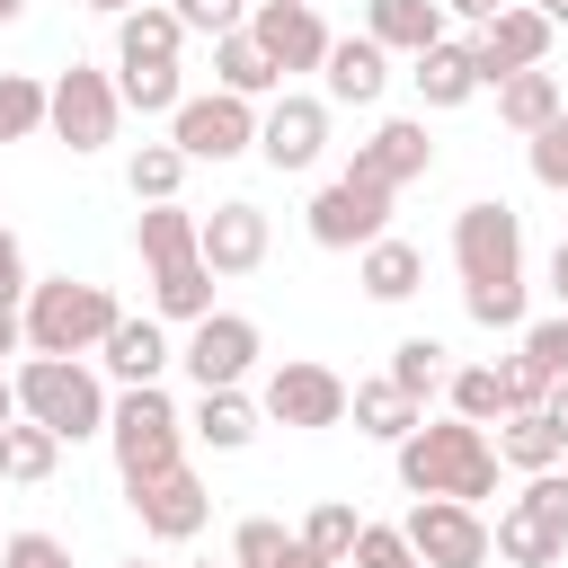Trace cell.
<instances>
[{
    "instance_id": "cell-32",
    "label": "cell",
    "mask_w": 568,
    "mask_h": 568,
    "mask_svg": "<svg viewBox=\"0 0 568 568\" xmlns=\"http://www.w3.org/2000/svg\"><path fill=\"white\" fill-rule=\"evenodd\" d=\"M488 550H497V559H515V568H550V559L568 550V532H550V524H532L524 506H506V515H497V532H488Z\"/></svg>"
},
{
    "instance_id": "cell-22",
    "label": "cell",
    "mask_w": 568,
    "mask_h": 568,
    "mask_svg": "<svg viewBox=\"0 0 568 568\" xmlns=\"http://www.w3.org/2000/svg\"><path fill=\"white\" fill-rule=\"evenodd\" d=\"M488 453H497L506 470H524V479H532V470H559V453H568V444H559V426H550L541 408H515V417H497V444H488Z\"/></svg>"
},
{
    "instance_id": "cell-55",
    "label": "cell",
    "mask_w": 568,
    "mask_h": 568,
    "mask_svg": "<svg viewBox=\"0 0 568 568\" xmlns=\"http://www.w3.org/2000/svg\"><path fill=\"white\" fill-rule=\"evenodd\" d=\"M532 9H541V18H550V27H568V0H532Z\"/></svg>"
},
{
    "instance_id": "cell-34",
    "label": "cell",
    "mask_w": 568,
    "mask_h": 568,
    "mask_svg": "<svg viewBox=\"0 0 568 568\" xmlns=\"http://www.w3.org/2000/svg\"><path fill=\"white\" fill-rule=\"evenodd\" d=\"M115 98H124L133 115H178V106H186V80H178V62H124Z\"/></svg>"
},
{
    "instance_id": "cell-36",
    "label": "cell",
    "mask_w": 568,
    "mask_h": 568,
    "mask_svg": "<svg viewBox=\"0 0 568 568\" xmlns=\"http://www.w3.org/2000/svg\"><path fill=\"white\" fill-rule=\"evenodd\" d=\"M382 382H399V390H408V399L426 408V399L444 390V346H435V337H399V346H390V373H382Z\"/></svg>"
},
{
    "instance_id": "cell-1",
    "label": "cell",
    "mask_w": 568,
    "mask_h": 568,
    "mask_svg": "<svg viewBox=\"0 0 568 568\" xmlns=\"http://www.w3.org/2000/svg\"><path fill=\"white\" fill-rule=\"evenodd\" d=\"M399 453V488L408 497H453V506H479L497 497V453H488V426H462V417H426L417 435L390 444Z\"/></svg>"
},
{
    "instance_id": "cell-49",
    "label": "cell",
    "mask_w": 568,
    "mask_h": 568,
    "mask_svg": "<svg viewBox=\"0 0 568 568\" xmlns=\"http://www.w3.org/2000/svg\"><path fill=\"white\" fill-rule=\"evenodd\" d=\"M497 9H506V0H444V18H470V27H488Z\"/></svg>"
},
{
    "instance_id": "cell-9",
    "label": "cell",
    "mask_w": 568,
    "mask_h": 568,
    "mask_svg": "<svg viewBox=\"0 0 568 568\" xmlns=\"http://www.w3.org/2000/svg\"><path fill=\"white\" fill-rule=\"evenodd\" d=\"M550 18L532 9V0H506L479 36H470V62H479V89H497V80H515V71H541V53H550Z\"/></svg>"
},
{
    "instance_id": "cell-20",
    "label": "cell",
    "mask_w": 568,
    "mask_h": 568,
    "mask_svg": "<svg viewBox=\"0 0 568 568\" xmlns=\"http://www.w3.org/2000/svg\"><path fill=\"white\" fill-rule=\"evenodd\" d=\"M178 44H186V27L169 0H142L115 18V62H178Z\"/></svg>"
},
{
    "instance_id": "cell-38",
    "label": "cell",
    "mask_w": 568,
    "mask_h": 568,
    "mask_svg": "<svg viewBox=\"0 0 568 568\" xmlns=\"http://www.w3.org/2000/svg\"><path fill=\"white\" fill-rule=\"evenodd\" d=\"M44 124V80H27V71H0V142H27Z\"/></svg>"
},
{
    "instance_id": "cell-40",
    "label": "cell",
    "mask_w": 568,
    "mask_h": 568,
    "mask_svg": "<svg viewBox=\"0 0 568 568\" xmlns=\"http://www.w3.org/2000/svg\"><path fill=\"white\" fill-rule=\"evenodd\" d=\"M497 390H506V417H515V408H541V399H550V373H541V364L515 346V355L497 364Z\"/></svg>"
},
{
    "instance_id": "cell-54",
    "label": "cell",
    "mask_w": 568,
    "mask_h": 568,
    "mask_svg": "<svg viewBox=\"0 0 568 568\" xmlns=\"http://www.w3.org/2000/svg\"><path fill=\"white\" fill-rule=\"evenodd\" d=\"M275 568H328V559H311V550H302V541H293V550H284V559H275Z\"/></svg>"
},
{
    "instance_id": "cell-37",
    "label": "cell",
    "mask_w": 568,
    "mask_h": 568,
    "mask_svg": "<svg viewBox=\"0 0 568 568\" xmlns=\"http://www.w3.org/2000/svg\"><path fill=\"white\" fill-rule=\"evenodd\" d=\"M444 399H453V417H462V426H488V417H506L497 364H462V373H444Z\"/></svg>"
},
{
    "instance_id": "cell-33",
    "label": "cell",
    "mask_w": 568,
    "mask_h": 568,
    "mask_svg": "<svg viewBox=\"0 0 568 568\" xmlns=\"http://www.w3.org/2000/svg\"><path fill=\"white\" fill-rule=\"evenodd\" d=\"M213 80H222L231 98H266V89H275L284 71H275V62H266V53L248 44V27H240V36H222V44H213Z\"/></svg>"
},
{
    "instance_id": "cell-13",
    "label": "cell",
    "mask_w": 568,
    "mask_h": 568,
    "mask_svg": "<svg viewBox=\"0 0 568 568\" xmlns=\"http://www.w3.org/2000/svg\"><path fill=\"white\" fill-rule=\"evenodd\" d=\"M320 151H328V98H293V89H284V98L257 115V160L284 169V178H302Z\"/></svg>"
},
{
    "instance_id": "cell-60",
    "label": "cell",
    "mask_w": 568,
    "mask_h": 568,
    "mask_svg": "<svg viewBox=\"0 0 568 568\" xmlns=\"http://www.w3.org/2000/svg\"><path fill=\"white\" fill-rule=\"evenodd\" d=\"M204 568H213V559H204Z\"/></svg>"
},
{
    "instance_id": "cell-57",
    "label": "cell",
    "mask_w": 568,
    "mask_h": 568,
    "mask_svg": "<svg viewBox=\"0 0 568 568\" xmlns=\"http://www.w3.org/2000/svg\"><path fill=\"white\" fill-rule=\"evenodd\" d=\"M18 9H27V0H0V27H18Z\"/></svg>"
},
{
    "instance_id": "cell-46",
    "label": "cell",
    "mask_w": 568,
    "mask_h": 568,
    "mask_svg": "<svg viewBox=\"0 0 568 568\" xmlns=\"http://www.w3.org/2000/svg\"><path fill=\"white\" fill-rule=\"evenodd\" d=\"M524 355L559 382V373H568V311H559V320H532V328H524Z\"/></svg>"
},
{
    "instance_id": "cell-42",
    "label": "cell",
    "mask_w": 568,
    "mask_h": 568,
    "mask_svg": "<svg viewBox=\"0 0 568 568\" xmlns=\"http://www.w3.org/2000/svg\"><path fill=\"white\" fill-rule=\"evenodd\" d=\"M169 9H178V27H186V36H213V44L248 27V9H240V0H169Z\"/></svg>"
},
{
    "instance_id": "cell-17",
    "label": "cell",
    "mask_w": 568,
    "mask_h": 568,
    "mask_svg": "<svg viewBox=\"0 0 568 568\" xmlns=\"http://www.w3.org/2000/svg\"><path fill=\"white\" fill-rule=\"evenodd\" d=\"M133 515H142V532H151V541H195V532H204V515H213V497H204V479L178 462V470H160V479H142V488H133Z\"/></svg>"
},
{
    "instance_id": "cell-50",
    "label": "cell",
    "mask_w": 568,
    "mask_h": 568,
    "mask_svg": "<svg viewBox=\"0 0 568 568\" xmlns=\"http://www.w3.org/2000/svg\"><path fill=\"white\" fill-rule=\"evenodd\" d=\"M541 417H550V426H559V444H568V373L550 382V399H541Z\"/></svg>"
},
{
    "instance_id": "cell-3",
    "label": "cell",
    "mask_w": 568,
    "mask_h": 568,
    "mask_svg": "<svg viewBox=\"0 0 568 568\" xmlns=\"http://www.w3.org/2000/svg\"><path fill=\"white\" fill-rule=\"evenodd\" d=\"M9 382H18V417L53 426L62 444H80V435H106V390H98V373H89L80 355H27Z\"/></svg>"
},
{
    "instance_id": "cell-18",
    "label": "cell",
    "mask_w": 568,
    "mask_h": 568,
    "mask_svg": "<svg viewBox=\"0 0 568 568\" xmlns=\"http://www.w3.org/2000/svg\"><path fill=\"white\" fill-rule=\"evenodd\" d=\"M364 36L417 62L426 44H444V0H364Z\"/></svg>"
},
{
    "instance_id": "cell-4",
    "label": "cell",
    "mask_w": 568,
    "mask_h": 568,
    "mask_svg": "<svg viewBox=\"0 0 568 568\" xmlns=\"http://www.w3.org/2000/svg\"><path fill=\"white\" fill-rule=\"evenodd\" d=\"M106 444H115V470H124V488H142V479L178 470L186 417H178V399H169L160 382H142V390H124V399L106 408Z\"/></svg>"
},
{
    "instance_id": "cell-14",
    "label": "cell",
    "mask_w": 568,
    "mask_h": 568,
    "mask_svg": "<svg viewBox=\"0 0 568 568\" xmlns=\"http://www.w3.org/2000/svg\"><path fill=\"white\" fill-rule=\"evenodd\" d=\"M426 169H435V142H426L417 115L373 124V142H355V160H346V178H364V186H382V195H399V186L426 178Z\"/></svg>"
},
{
    "instance_id": "cell-45",
    "label": "cell",
    "mask_w": 568,
    "mask_h": 568,
    "mask_svg": "<svg viewBox=\"0 0 568 568\" xmlns=\"http://www.w3.org/2000/svg\"><path fill=\"white\" fill-rule=\"evenodd\" d=\"M399 559H408L399 524H364V532H355V550H346V568H399Z\"/></svg>"
},
{
    "instance_id": "cell-23",
    "label": "cell",
    "mask_w": 568,
    "mask_h": 568,
    "mask_svg": "<svg viewBox=\"0 0 568 568\" xmlns=\"http://www.w3.org/2000/svg\"><path fill=\"white\" fill-rule=\"evenodd\" d=\"M408 80H417V98H426V106H462V98H479V62H470V44H453V36H444V44H426Z\"/></svg>"
},
{
    "instance_id": "cell-39",
    "label": "cell",
    "mask_w": 568,
    "mask_h": 568,
    "mask_svg": "<svg viewBox=\"0 0 568 568\" xmlns=\"http://www.w3.org/2000/svg\"><path fill=\"white\" fill-rule=\"evenodd\" d=\"M284 550H293V532H284L275 515H248V524L231 532V568H275Z\"/></svg>"
},
{
    "instance_id": "cell-47",
    "label": "cell",
    "mask_w": 568,
    "mask_h": 568,
    "mask_svg": "<svg viewBox=\"0 0 568 568\" xmlns=\"http://www.w3.org/2000/svg\"><path fill=\"white\" fill-rule=\"evenodd\" d=\"M0 568H71V550L53 532H9L0 541Z\"/></svg>"
},
{
    "instance_id": "cell-2",
    "label": "cell",
    "mask_w": 568,
    "mask_h": 568,
    "mask_svg": "<svg viewBox=\"0 0 568 568\" xmlns=\"http://www.w3.org/2000/svg\"><path fill=\"white\" fill-rule=\"evenodd\" d=\"M27 355H89L106 346V328L124 320L106 284H80V275H53V284H27Z\"/></svg>"
},
{
    "instance_id": "cell-44",
    "label": "cell",
    "mask_w": 568,
    "mask_h": 568,
    "mask_svg": "<svg viewBox=\"0 0 568 568\" xmlns=\"http://www.w3.org/2000/svg\"><path fill=\"white\" fill-rule=\"evenodd\" d=\"M462 311H470L479 328H515V320H524V284H479V293H462Z\"/></svg>"
},
{
    "instance_id": "cell-51",
    "label": "cell",
    "mask_w": 568,
    "mask_h": 568,
    "mask_svg": "<svg viewBox=\"0 0 568 568\" xmlns=\"http://www.w3.org/2000/svg\"><path fill=\"white\" fill-rule=\"evenodd\" d=\"M18 346H27V320H18V311H0V355H18Z\"/></svg>"
},
{
    "instance_id": "cell-35",
    "label": "cell",
    "mask_w": 568,
    "mask_h": 568,
    "mask_svg": "<svg viewBox=\"0 0 568 568\" xmlns=\"http://www.w3.org/2000/svg\"><path fill=\"white\" fill-rule=\"evenodd\" d=\"M355 532H364V515L346 506V497H328V506H311V524L293 532L311 559H328V568H346V550H355Z\"/></svg>"
},
{
    "instance_id": "cell-29",
    "label": "cell",
    "mask_w": 568,
    "mask_h": 568,
    "mask_svg": "<svg viewBox=\"0 0 568 568\" xmlns=\"http://www.w3.org/2000/svg\"><path fill=\"white\" fill-rule=\"evenodd\" d=\"M133 240H142V266L160 275V266H178V257H195V213H186V204H142V222H133Z\"/></svg>"
},
{
    "instance_id": "cell-30",
    "label": "cell",
    "mask_w": 568,
    "mask_h": 568,
    "mask_svg": "<svg viewBox=\"0 0 568 568\" xmlns=\"http://www.w3.org/2000/svg\"><path fill=\"white\" fill-rule=\"evenodd\" d=\"M151 311H160V320H204V311H213V266H204V257L160 266V275H151Z\"/></svg>"
},
{
    "instance_id": "cell-56",
    "label": "cell",
    "mask_w": 568,
    "mask_h": 568,
    "mask_svg": "<svg viewBox=\"0 0 568 568\" xmlns=\"http://www.w3.org/2000/svg\"><path fill=\"white\" fill-rule=\"evenodd\" d=\"M89 9H106V18H124V9H142V0H89Z\"/></svg>"
},
{
    "instance_id": "cell-28",
    "label": "cell",
    "mask_w": 568,
    "mask_h": 568,
    "mask_svg": "<svg viewBox=\"0 0 568 568\" xmlns=\"http://www.w3.org/2000/svg\"><path fill=\"white\" fill-rule=\"evenodd\" d=\"M53 462H62V435L53 426H36V417H9L0 426V479L36 488V479H53Z\"/></svg>"
},
{
    "instance_id": "cell-5",
    "label": "cell",
    "mask_w": 568,
    "mask_h": 568,
    "mask_svg": "<svg viewBox=\"0 0 568 568\" xmlns=\"http://www.w3.org/2000/svg\"><path fill=\"white\" fill-rule=\"evenodd\" d=\"M453 266H462V293L524 284V222H515V204H497V195L462 204L453 213Z\"/></svg>"
},
{
    "instance_id": "cell-12",
    "label": "cell",
    "mask_w": 568,
    "mask_h": 568,
    "mask_svg": "<svg viewBox=\"0 0 568 568\" xmlns=\"http://www.w3.org/2000/svg\"><path fill=\"white\" fill-rule=\"evenodd\" d=\"M248 44L275 62V71H320L328 62V27L311 0H257L248 9Z\"/></svg>"
},
{
    "instance_id": "cell-6",
    "label": "cell",
    "mask_w": 568,
    "mask_h": 568,
    "mask_svg": "<svg viewBox=\"0 0 568 568\" xmlns=\"http://www.w3.org/2000/svg\"><path fill=\"white\" fill-rule=\"evenodd\" d=\"M399 541L417 568H488V524H479V506H453V497H417Z\"/></svg>"
},
{
    "instance_id": "cell-58",
    "label": "cell",
    "mask_w": 568,
    "mask_h": 568,
    "mask_svg": "<svg viewBox=\"0 0 568 568\" xmlns=\"http://www.w3.org/2000/svg\"><path fill=\"white\" fill-rule=\"evenodd\" d=\"M124 568H151V559H124Z\"/></svg>"
},
{
    "instance_id": "cell-8",
    "label": "cell",
    "mask_w": 568,
    "mask_h": 568,
    "mask_svg": "<svg viewBox=\"0 0 568 568\" xmlns=\"http://www.w3.org/2000/svg\"><path fill=\"white\" fill-rule=\"evenodd\" d=\"M169 142L186 151V169H195V160H240V151H257V106L231 98V89L186 98V106L169 115Z\"/></svg>"
},
{
    "instance_id": "cell-53",
    "label": "cell",
    "mask_w": 568,
    "mask_h": 568,
    "mask_svg": "<svg viewBox=\"0 0 568 568\" xmlns=\"http://www.w3.org/2000/svg\"><path fill=\"white\" fill-rule=\"evenodd\" d=\"M9 417H18V382L0 373V426H9Z\"/></svg>"
},
{
    "instance_id": "cell-48",
    "label": "cell",
    "mask_w": 568,
    "mask_h": 568,
    "mask_svg": "<svg viewBox=\"0 0 568 568\" xmlns=\"http://www.w3.org/2000/svg\"><path fill=\"white\" fill-rule=\"evenodd\" d=\"M27 302V248H18V231H0V311H18Z\"/></svg>"
},
{
    "instance_id": "cell-41",
    "label": "cell",
    "mask_w": 568,
    "mask_h": 568,
    "mask_svg": "<svg viewBox=\"0 0 568 568\" xmlns=\"http://www.w3.org/2000/svg\"><path fill=\"white\" fill-rule=\"evenodd\" d=\"M515 506H524L532 524H550V532H568V470H532Z\"/></svg>"
},
{
    "instance_id": "cell-10",
    "label": "cell",
    "mask_w": 568,
    "mask_h": 568,
    "mask_svg": "<svg viewBox=\"0 0 568 568\" xmlns=\"http://www.w3.org/2000/svg\"><path fill=\"white\" fill-rule=\"evenodd\" d=\"M178 364L195 373V390H240L248 364H257V320H240V311H204Z\"/></svg>"
},
{
    "instance_id": "cell-21",
    "label": "cell",
    "mask_w": 568,
    "mask_h": 568,
    "mask_svg": "<svg viewBox=\"0 0 568 568\" xmlns=\"http://www.w3.org/2000/svg\"><path fill=\"white\" fill-rule=\"evenodd\" d=\"M98 355H106V373H115L124 390H142V382H160V364H169V337H160V320H115Z\"/></svg>"
},
{
    "instance_id": "cell-15",
    "label": "cell",
    "mask_w": 568,
    "mask_h": 568,
    "mask_svg": "<svg viewBox=\"0 0 568 568\" xmlns=\"http://www.w3.org/2000/svg\"><path fill=\"white\" fill-rule=\"evenodd\" d=\"M382 222H390V195L364 186V178H337V186L311 195V240H320V248H373Z\"/></svg>"
},
{
    "instance_id": "cell-43",
    "label": "cell",
    "mask_w": 568,
    "mask_h": 568,
    "mask_svg": "<svg viewBox=\"0 0 568 568\" xmlns=\"http://www.w3.org/2000/svg\"><path fill=\"white\" fill-rule=\"evenodd\" d=\"M532 178L568 195V106H559V115H550V124L532 133Z\"/></svg>"
},
{
    "instance_id": "cell-16",
    "label": "cell",
    "mask_w": 568,
    "mask_h": 568,
    "mask_svg": "<svg viewBox=\"0 0 568 568\" xmlns=\"http://www.w3.org/2000/svg\"><path fill=\"white\" fill-rule=\"evenodd\" d=\"M195 257H204L213 275H257V266H266V213H257L248 195L195 213Z\"/></svg>"
},
{
    "instance_id": "cell-7",
    "label": "cell",
    "mask_w": 568,
    "mask_h": 568,
    "mask_svg": "<svg viewBox=\"0 0 568 568\" xmlns=\"http://www.w3.org/2000/svg\"><path fill=\"white\" fill-rule=\"evenodd\" d=\"M115 115H124V98H115V80L89 71V62H71V71L44 89V124H53L71 151H106V142H115Z\"/></svg>"
},
{
    "instance_id": "cell-31",
    "label": "cell",
    "mask_w": 568,
    "mask_h": 568,
    "mask_svg": "<svg viewBox=\"0 0 568 568\" xmlns=\"http://www.w3.org/2000/svg\"><path fill=\"white\" fill-rule=\"evenodd\" d=\"M124 186H133V204H178V186H186V151H178V142H142V151L124 160Z\"/></svg>"
},
{
    "instance_id": "cell-19",
    "label": "cell",
    "mask_w": 568,
    "mask_h": 568,
    "mask_svg": "<svg viewBox=\"0 0 568 568\" xmlns=\"http://www.w3.org/2000/svg\"><path fill=\"white\" fill-rule=\"evenodd\" d=\"M328 98L337 106H373L382 98V80H390V53L373 44V36H328Z\"/></svg>"
},
{
    "instance_id": "cell-24",
    "label": "cell",
    "mask_w": 568,
    "mask_h": 568,
    "mask_svg": "<svg viewBox=\"0 0 568 568\" xmlns=\"http://www.w3.org/2000/svg\"><path fill=\"white\" fill-rule=\"evenodd\" d=\"M355 284H364L373 302H408V293L426 284V248H408V240H390V231H382V240L364 248V266H355Z\"/></svg>"
},
{
    "instance_id": "cell-59",
    "label": "cell",
    "mask_w": 568,
    "mask_h": 568,
    "mask_svg": "<svg viewBox=\"0 0 568 568\" xmlns=\"http://www.w3.org/2000/svg\"><path fill=\"white\" fill-rule=\"evenodd\" d=\"M399 568H417V559H399Z\"/></svg>"
},
{
    "instance_id": "cell-25",
    "label": "cell",
    "mask_w": 568,
    "mask_h": 568,
    "mask_svg": "<svg viewBox=\"0 0 568 568\" xmlns=\"http://www.w3.org/2000/svg\"><path fill=\"white\" fill-rule=\"evenodd\" d=\"M346 417H355L364 435H382V444H399V435L426 426V408H417L399 382H355V390H346Z\"/></svg>"
},
{
    "instance_id": "cell-11",
    "label": "cell",
    "mask_w": 568,
    "mask_h": 568,
    "mask_svg": "<svg viewBox=\"0 0 568 568\" xmlns=\"http://www.w3.org/2000/svg\"><path fill=\"white\" fill-rule=\"evenodd\" d=\"M257 417H275V426H337V417H346V382H337L328 364L293 355V364H275V373H266Z\"/></svg>"
},
{
    "instance_id": "cell-52",
    "label": "cell",
    "mask_w": 568,
    "mask_h": 568,
    "mask_svg": "<svg viewBox=\"0 0 568 568\" xmlns=\"http://www.w3.org/2000/svg\"><path fill=\"white\" fill-rule=\"evenodd\" d=\"M550 284H559V302H568V240L550 248Z\"/></svg>"
},
{
    "instance_id": "cell-26",
    "label": "cell",
    "mask_w": 568,
    "mask_h": 568,
    "mask_svg": "<svg viewBox=\"0 0 568 568\" xmlns=\"http://www.w3.org/2000/svg\"><path fill=\"white\" fill-rule=\"evenodd\" d=\"M559 106H568V98H559V80H550V71H515V80H497V124H506V133H524V142H532Z\"/></svg>"
},
{
    "instance_id": "cell-27",
    "label": "cell",
    "mask_w": 568,
    "mask_h": 568,
    "mask_svg": "<svg viewBox=\"0 0 568 568\" xmlns=\"http://www.w3.org/2000/svg\"><path fill=\"white\" fill-rule=\"evenodd\" d=\"M186 435L213 444V453H240V444L257 435V399H248V390H204L195 417H186Z\"/></svg>"
}]
</instances>
